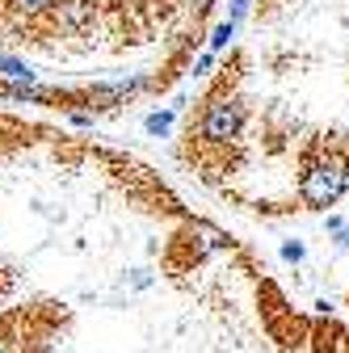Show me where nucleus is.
<instances>
[{
	"label": "nucleus",
	"mask_w": 349,
	"mask_h": 353,
	"mask_svg": "<svg viewBox=\"0 0 349 353\" xmlns=\"http://www.w3.org/2000/svg\"><path fill=\"white\" fill-rule=\"evenodd\" d=\"M337 248H349V228H341V240H337Z\"/></svg>",
	"instance_id": "nucleus-11"
},
{
	"label": "nucleus",
	"mask_w": 349,
	"mask_h": 353,
	"mask_svg": "<svg viewBox=\"0 0 349 353\" xmlns=\"http://www.w3.org/2000/svg\"><path fill=\"white\" fill-rule=\"evenodd\" d=\"M303 252H308V248H303L299 240H286V244H282V256H286V261H303Z\"/></svg>",
	"instance_id": "nucleus-7"
},
{
	"label": "nucleus",
	"mask_w": 349,
	"mask_h": 353,
	"mask_svg": "<svg viewBox=\"0 0 349 353\" xmlns=\"http://www.w3.org/2000/svg\"><path fill=\"white\" fill-rule=\"evenodd\" d=\"M248 5H252V0H232V17H228V21H232V26L244 21V17H248Z\"/></svg>",
	"instance_id": "nucleus-8"
},
{
	"label": "nucleus",
	"mask_w": 349,
	"mask_h": 353,
	"mask_svg": "<svg viewBox=\"0 0 349 353\" xmlns=\"http://www.w3.org/2000/svg\"><path fill=\"white\" fill-rule=\"evenodd\" d=\"M72 126H93V114H72Z\"/></svg>",
	"instance_id": "nucleus-10"
},
{
	"label": "nucleus",
	"mask_w": 349,
	"mask_h": 353,
	"mask_svg": "<svg viewBox=\"0 0 349 353\" xmlns=\"http://www.w3.org/2000/svg\"><path fill=\"white\" fill-rule=\"evenodd\" d=\"M232 34H236V26H232V21H219V26H215V30H210V55H215V51H228Z\"/></svg>",
	"instance_id": "nucleus-5"
},
{
	"label": "nucleus",
	"mask_w": 349,
	"mask_h": 353,
	"mask_svg": "<svg viewBox=\"0 0 349 353\" xmlns=\"http://www.w3.org/2000/svg\"><path fill=\"white\" fill-rule=\"evenodd\" d=\"M0 76L13 80V88H34V68L13 59V55H0Z\"/></svg>",
	"instance_id": "nucleus-3"
},
{
	"label": "nucleus",
	"mask_w": 349,
	"mask_h": 353,
	"mask_svg": "<svg viewBox=\"0 0 349 353\" xmlns=\"http://www.w3.org/2000/svg\"><path fill=\"white\" fill-rule=\"evenodd\" d=\"M17 5L26 9V13H47V9H55L59 0H17Z\"/></svg>",
	"instance_id": "nucleus-6"
},
{
	"label": "nucleus",
	"mask_w": 349,
	"mask_h": 353,
	"mask_svg": "<svg viewBox=\"0 0 349 353\" xmlns=\"http://www.w3.org/2000/svg\"><path fill=\"white\" fill-rule=\"evenodd\" d=\"M349 185V156L324 152V156H308L303 160V176H299V202L308 210H328Z\"/></svg>",
	"instance_id": "nucleus-1"
},
{
	"label": "nucleus",
	"mask_w": 349,
	"mask_h": 353,
	"mask_svg": "<svg viewBox=\"0 0 349 353\" xmlns=\"http://www.w3.org/2000/svg\"><path fill=\"white\" fill-rule=\"evenodd\" d=\"M244 118H248V105L240 97H210L202 105V118H198V143L206 148H228L240 139V130H244Z\"/></svg>",
	"instance_id": "nucleus-2"
},
{
	"label": "nucleus",
	"mask_w": 349,
	"mask_h": 353,
	"mask_svg": "<svg viewBox=\"0 0 349 353\" xmlns=\"http://www.w3.org/2000/svg\"><path fill=\"white\" fill-rule=\"evenodd\" d=\"M143 130H148V135H168V130H172V110H156V114H148L143 118Z\"/></svg>",
	"instance_id": "nucleus-4"
},
{
	"label": "nucleus",
	"mask_w": 349,
	"mask_h": 353,
	"mask_svg": "<svg viewBox=\"0 0 349 353\" xmlns=\"http://www.w3.org/2000/svg\"><path fill=\"white\" fill-rule=\"evenodd\" d=\"M215 68V55H198V63H194V76H206Z\"/></svg>",
	"instance_id": "nucleus-9"
}]
</instances>
